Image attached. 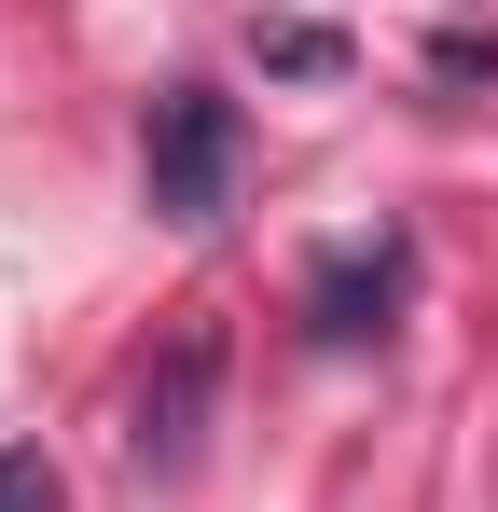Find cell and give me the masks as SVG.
<instances>
[{
	"label": "cell",
	"mask_w": 498,
	"mask_h": 512,
	"mask_svg": "<svg viewBox=\"0 0 498 512\" xmlns=\"http://www.w3.org/2000/svg\"><path fill=\"white\" fill-rule=\"evenodd\" d=\"M222 374H236V346H222V319H180V333L153 346L139 402H125V457H139L153 485L208 457V416H222Z\"/></svg>",
	"instance_id": "cell-1"
},
{
	"label": "cell",
	"mask_w": 498,
	"mask_h": 512,
	"mask_svg": "<svg viewBox=\"0 0 498 512\" xmlns=\"http://www.w3.org/2000/svg\"><path fill=\"white\" fill-rule=\"evenodd\" d=\"M153 208L166 222H222L236 208V97L222 84H166L153 97Z\"/></svg>",
	"instance_id": "cell-2"
},
{
	"label": "cell",
	"mask_w": 498,
	"mask_h": 512,
	"mask_svg": "<svg viewBox=\"0 0 498 512\" xmlns=\"http://www.w3.org/2000/svg\"><path fill=\"white\" fill-rule=\"evenodd\" d=\"M402 291H415V236L332 250L319 277H305V333H319V346H374L388 319H402Z\"/></svg>",
	"instance_id": "cell-3"
},
{
	"label": "cell",
	"mask_w": 498,
	"mask_h": 512,
	"mask_svg": "<svg viewBox=\"0 0 498 512\" xmlns=\"http://www.w3.org/2000/svg\"><path fill=\"white\" fill-rule=\"evenodd\" d=\"M0 512H70V471L42 443H0Z\"/></svg>",
	"instance_id": "cell-4"
},
{
	"label": "cell",
	"mask_w": 498,
	"mask_h": 512,
	"mask_svg": "<svg viewBox=\"0 0 498 512\" xmlns=\"http://www.w3.org/2000/svg\"><path fill=\"white\" fill-rule=\"evenodd\" d=\"M263 70H346V42L305 28V14H277V28H263Z\"/></svg>",
	"instance_id": "cell-5"
},
{
	"label": "cell",
	"mask_w": 498,
	"mask_h": 512,
	"mask_svg": "<svg viewBox=\"0 0 498 512\" xmlns=\"http://www.w3.org/2000/svg\"><path fill=\"white\" fill-rule=\"evenodd\" d=\"M429 70H443V84H498V28H443Z\"/></svg>",
	"instance_id": "cell-6"
}]
</instances>
